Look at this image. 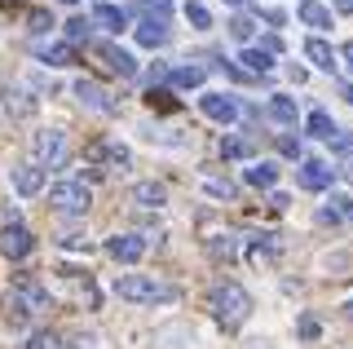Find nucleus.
Masks as SVG:
<instances>
[{
	"mask_svg": "<svg viewBox=\"0 0 353 349\" xmlns=\"http://www.w3.org/2000/svg\"><path fill=\"white\" fill-rule=\"evenodd\" d=\"M208 305H212L216 323L225 327V332H239V327L248 323V314H252V297H248V288H239L234 279H221L216 288L208 292Z\"/></svg>",
	"mask_w": 353,
	"mask_h": 349,
	"instance_id": "nucleus-1",
	"label": "nucleus"
},
{
	"mask_svg": "<svg viewBox=\"0 0 353 349\" xmlns=\"http://www.w3.org/2000/svg\"><path fill=\"white\" fill-rule=\"evenodd\" d=\"M119 301H137V305H154V301H176V288L168 283H154V279H141V275H124L115 283Z\"/></svg>",
	"mask_w": 353,
	"mask_h": 349,
	"instance_id": "nucleus-2",
	"label": "nucleus"
},
{
	"mask_svg": "<svg viewBox=\"0 0 353 349\" xmlns=\"http://www.w3.org/2000/svg\"><path fill=\"white\" fill-rule=\"evenodd\" d=\"M88 181H80V177H66V181H53L49 186V208H58V212H66V217H80V212H88Z\"/></svg>",
	"mask_w": 353,
	"mask_h": 349,
	"instance_id": "nucleus-3",
	"label": "nucleus"
},
{
	"mask_svg": "<svg viewBox=\"0 0 353 349\" xmlns=\"http://www.w3.org/2000/svg\"><path fill=\"white\" fill-rule=\"evenodd\" d=\"M31 146H36V163H44V168H66L71 146H66V133H62V128H40Z\"/></svg>",
	"mask_w": 353,
	"mask_h": 349,
	"instance_id": "nucleus-4",
	"label": "nucleus"
},
{
	"mask_svg": "<svg viewBox=\"0 0 353 349\" xmlns=\"http://www.w3.org/2000/svg\"><path fill=\"white\" fill-rule=\"evenodd\" d=\"M88 159H93V163H102V168H110V172H115V168L124 172L128 163H132V150H128L119 137H97L93 146H88Z\"/></svg>",
	"mask_w": 353,
	"mask_h": 349,
	"instance_id": "nucleus-5",
	"label": "nucleus"
},
{
	"mask_svg": "<svg viewBox=\"0 0 353 349\" xmlns=\"http://www.w3.org/2000/svg\"><path fill=\"white\" fill-rule=\"evenodd\" d=\"M31 248H36V235H31L22 221H9V226H0V252H5L9 261H22V257H31Z\"/></svg>",
	"mask_w": 353,
	"mask_h": 349,
	"instance_id": "nucleus-6",
	"label": "nucleus"
},
{
	"mask_svg": "<svg viewBox=\"0 0 353 349\" xmlns=\"http://www.w3.org/2000/svg\"><path fill=\"white\" fill-rule=\"evenodd\" d=\"M9 181H14V190L22 195V199H31V195H40L44 190V163H14L9 168Z\"/></svg>",
	"mask_w": 353,
	"mask_h": 349,
	"instance_id": "nucleus-7",
	"label": "nucleus"
},
{
	"mask_svg": "<svg viewBox=\"0 0 353 349\" xmlns=\"http://www.w3.org/2000/svg\"><path fill=\"white\" fill-rule=\"evenodd\" d=\"M71 93L80 97V106H88V111H106V115H110V111H119V102H115V97H110L97 80H84V75H80Z\"/></svg>",
	"mask_w": 353,
	"mask_h": 349,
	"instance_id": "nucleus-8",
	"label": "nucleus"
},
{
	"mask_svg": "<svg viewBox=\"0 0 353 349\" xmlns=\"http://www.w3.org/2000/svg\"><path fill=\"white\" fill-rule=\"evenodd\" d=\"M106 252L119 261V266H137L141 257H146V235H115L106 243Z\"/></svg>",
	"mask_w": 353,
	"mask_h": 349,
	"instance_id": "nucleus-9",
	"label": "nucleus"
},
{
	"mask_svg": "<svg viewBox=\"0 0 353 349\" xmlns=\"http://www.w3.org/2000/svg\"><path fill=\"white\" fill-rule=\"evenodd\" d=\"M199 106H203V115L216 119V124H234V119H239V102L230 93H203Z\"/></svg>",
	"mask_w": 353,
	"mask_h": 349,
	"instance_id": "nucleus-10",
	"label": "nucleus"
},
{
	"mask_svg": "<svg viewBox=\"0 0 353 349\" xmlns=\"http://www.w3.org/2000/svg\"><path fill=\"white\" fill-rule=\"evenodd\" d=\"M97 53L106 58V67L119 75V80H132L137 75V58H132L128 49H119V45H110V40H97Z\"/></svg>",
	"mask_w": 353,
	"mask_h": 349,
	"instance_id": "nucleus-11",
	"label": "nucleus"
},
{
	"mask_svg": "<svg viewBox=\"0 0 353 349\" xmlns=\"http://www.w3.org/2000/svg\"><path fill=\"white\" fill-rule=\"evenodd\" d=\"M331 177H336V168L327 159H301V186L305 190H327Z\"/></svg>",
	"mask_w": 353,
	"mask_h": 349,
	"instance_id": "nucleus-12",
	"label": "nucleus"
},
{
	"mask_svg": "<svg viewBox=\"0 0 353 349\" xmlns=\"http://www.w3.org/2000/svg\"><path fill=\"white\" fill-rule=\"evenodd\" d=\"M128 14H146V23H168L172 18V0H132Z\"/></svg>",
	"mask_w": 353,
	"mask_h": 349,
	"instance_id": "nucleus-13",
	"label": "nucleus"
},
{
	"mask_svg": "<svg viewBox=\"0 0 353 349\" xmlns=\"http://www.w3.org/2000/svg\"><path fill=\"white\" fill-rule=\"evenodd\" d=\"M305 58L314 62L318 71H336V53H331V45H327V40H318V36L305 40Z\"/></svg>",
	"mask_w": 353,
	"mask_h": 349,
	"instance_id": "nucleus-14",
	"label": "nucleus"
},
{
	"mask_svg": "<svg viewBox=\"0 0 353 349\" xmlns=\"http://www.w3.org/2000/svg\"><path fill=\"white\" fill-rule=\"evenodd\" d=\"M93 23H102L106 31H124L128 27V9H119V5H93Z\"/></svg>",
	"mask_w": 353,
	"mask_h": 349,
	"instance_id": "nucleus-15",
	"label": "nucleus"
},
{
	"mask_svg": "<svg viewBox=\"0 0 353 349\" xmlns=\"http://www.w3.org/2000/svg\"><path fill=\"white\" fill-rule=\"evenodd\" d=\"M132 199H137L141 208H163V203H168V190H163L159 181H137V186H132Z\"/></svg>",
	"mask_w": 353,
	"mask_h": 349,
	"instance_id": "nucleus-16",
	"label": "nucleus"
},
{
	"mask_svg": "<svg viewBox=\"0 0 353 349\" xmlns=\"http://www.w3.org/2000/svg\"><path fill=\"white\" fill-rule=\"evenodd\" d=\"M301 23L314 27V31H327L331 27V9L318 5V0H305V5H301Z\"/></svg>",
	"mask_w": 353,
	"mask_h": 349,
	"instance_id": "nucleus-17",
	"label": "nucleus"
},
{
	"mask_svg": "<svg viewBox=\"0 0 353 349\" xmlns=\"http://www.w3.org/2000/svg\"><path fill=\"white\" fill-rule=\"evenodd\" d=\"M243 177H248V186L270 190L274 181H279V168H274V163H248V172H243Z\"/></svg>",
	"mask_w": 353,
	"mask_h": 349,
	"instance_id": "nucleus-18",
	"label": "nucleus"
},
{
	"mask_svg": "<svg viewBox=\"0 0 353 349\" xmlns=\"http://www.w3.org/2000/svg\"><path fill=\"white\" fill-rule=\"evenodd\" d=\"M265 111H270V119H279V124H296V102L287 93H274Z\"/></svg>",
	"mask_w": 353,
	"mask_h": 349,
	"instance_id": "nucleus-19",
	"label": "nucleus"
},
{
	"mask_svg": "<svg viewBox=\"0 0 353 349\" xmlns=\"http://www.w3.org/2000/svg\"><path fill=\"white\" fill-rule=\"evenodd\" d=\"M168 40V23H141L137 27V45L141 49H159Z\"/></svg>",
	"mask_w": 353,
	"mask_h": 349,
	"instance_id": "nucleus-20",
	"label": "nucleus"
},
{
	"mask_svg": "<svg viewBox=\"0 0 353 349\" xmlns=\"http://www.w3.org/2000/svg\"><path fill=\"white\" fill-rule=\"evenodd\" d=\"M203 67H176L168 80H172V89H203Z\"/></svg>",
	"mask_w": 353,
	"mask_h": 349,
	"instance_id": "nucleus-21",
	"label": "nucleus"
},
{
	"mask_svg": "<svg viewBox=\"0 0 353 349\" xmlns=\"http://www.w3.org/2000/svg\"><path fill=\"white\" fill-rule=\"evenodd\" d=\"M239 58H243V67H248L252 75H265V71L274 67V58H270V53H265V49H243Z\"/></svg>",
	"mask_w": 353,
	"mask_h": 349,
	"instance_id": "nucleus-22",
	"label": "nucleus"
},
{
	"mask_svg": "<svg viewBox=\"0 0 353 349\" xmlns=\"http://www.w3.org/2000/svg\"><path fill=\"white\" fill-rule=\"evenodd\" d=\"M0 102H5V111H14V115H31V111H36V102H31L27 93H18V89H5Z\"/></svg>",
	"mask_w": 353,
	"mask_h": 349,
	"instance_id": "nucleus-23",
	"label": "nucleus"
},
{
	"mask_svg": "<svg viewBox=\"0 0 353 349\" xmlns=\"http://www.w3.org/2000/svg\"><path fill=\"white\" fill-rule=\"evenodd\" d=\"M36 58L44 67H66L71 62V45H44V49H36Z\"/></svg>",
	"mask_w": 353,
	"mask_h": 349,
	"instance_id": "nucleus-24",
	"label": "nucleus"
},
{
	"mask_svg": "<svg viewBox=\"0 0 353 349\" xmlns=\"http://www.w3.org/2000/svg\"><path fill=\"white\" fill-rule=\"evenodd\" d=\"M305 124H309V133H314V137H336V119H331L327 111H309Z\"/></svg>",
	"mask_w": 353,
	"mask_h": 349,
	"instance_id": "nucleus-25",
	"label": "nucleus"
},
{
	"mask_svg": "<svg viewBox=\"0 0 353 349\" xmlns=\"http://www.w3.org/2000/svg\"><path fill=\"white\" fill-rule=\"evenodd\" d=\"M208 252H212L216 261H221V257L230 261V257L239 252V239H234V235H225V239H221V235H212V239H208Z\"/></svg>",
	"mask_w": 353,
	"mask_h": 349,
	"instance_id": "nucleus-26",
	"label": "nucleus"
},
{
	"mask_svg": "<svg viewBox=\"0 0 353 349\" xmlns=\"http://www.w3.org/2000/svg\"><path fill=\"white\" fill-rule=\"evenodd\" d=\"M185 18H190V27H194V31H208V27H212V14H208L199 0H190V5H185Z\"/></svg>",
	"mask_w": 353,
	"mask_h": 349,
	"instance_id": "nucleus-27",
	"label": "nucleus"
},
{
	"mask_svg": "<svg viewBox=\"0 0 353 349\" xmlns=\"http://www.w3.org/2000/svg\"><path fill=\"white\" fill-rule=\"evenodd\" d=\"M221 155H225V159H248L252 146H248L243 137H225V141H221Z\"/></svg>",
	"mask_w": 353,
	"mask_h": 349,
	"instance_id": "nucleus-28",
	"label": "nucleus"
},
{
	"mask_svg": "<svg viewBox=\"0 0 353 349\" xmlns=\"http://www.w3.org/2000/svg\"><path fill=\"white\" fill-rule=\"evenodd\" d=\"M230 36H234V40H252V36H256V23H252L248 14L230 18Z\"/></svg>",
	"mask_w": 353,
	"mask_h": 349,
	"instance_id": "nucleus-29",
	"label": "nucleus"
},
{
	"mask_svg": "<svg viewBox=\"0 0 353 349\" xmlns=\"http://www.w3.org/2000/svg\"><path fill=\"white\" fill-rule=\"evenodd\" d=\"M27 349H62V345H58V336H53V332H31Z\"/></svg>",
	"mask_w": 353,
	"mask_h": 349,
	"instance_id": "nucleus-30",
	"label": "nucleus"
},
{
	"mask_svg": "<svg viewBox=\"0 0 353 349\" xmlns=\"http://www.w3.org/2000/svg\"><path fill=\"white\" fill-rule=\"evenodd\" d=\"M66 40H71V45H75V40H88V23H84V18H71V23H66Z\"/></svg>",
	"mask_w": 353,
	"mask_h": 349,
	"instance_id": "nucleus-31",
	"label": "nucleus"
},
{
	"mask_svg": "<svg viewBox=\"0 0 353 349\" xmlns=\"http://www.w3.org/2000/svg\"><path fill=\"white\" fill-rule=\"evenodd\" d=\"M279 150L287 159H301V141H296V137H279Z\"/></svg>",
	"mask_w": 353,
	"mask_h": 349,
	"instance_id": "nucleus-32",
	"label": "nucleus"
},
{
	"mask_svg": "<svg viewBox=\"0 0 353 349\" xmlns=\"http://www.w3.org/2000/svg\"><path fill=\"white\" fill-rule=\"evenodd\" d=\"M146 102L154 106V111H172V106H176V102H172V97H163V93H154V89L146 93Z\"/></svg>",
	"mask_w": 353,
	"mask_h": 349,
	"instance_id": "nucleus-33",
	"label": "nucleus"
},
{
	"mask_svg": "<svg viewBox=\"0 0 353 349\" xmlns=\"http://www.w3.org/2000/svg\"><path fill=\"white\" fill-rule=\"evenodd\" d=\"M212 67H216V71H225V75H230V80H248V75H252V71H239V67H230V62H225V58H216V62H212Z\"/></svg>",
	"mask_w": 353,
	"mask_h": 349,
	"instance_id": "nucleus-34",
	"label": "nucleus"
},
{
	"mask_svg": "<svg viewBox=\"0 0 353 349\" xmlns=\"http://www.w3.org/2000/svg\"><path fill=\"white\" fill-rule=\"evenodd\" d=\"M27 27H31V31H49V27H53V18L44 14V9H36V14H31V23H27Z\"/></svg>",
	"mask_w": 353,
	"mask_h": 349,
	"instance_id": "nucleus-35",
	"label": "nucleus"
},
{
	"mask_svg": "<svg viewBox=\"0 0 353 349\" xmlns=\"http://www.w3.org/2000/svg\"><path fill=\"white\" fill-rule=\"evenodd\" d=\"M168 75H172V71H168V67H163V62H154V67L146 71V80H150V89H154V84H159V80H168Z\"/></svg>",
	"mask_w": 353,
	"mask_h": 349,
	"instance_id": "nucleus-36",
	"label": "nucleus"
},
{
	"mask_svg": "<svg viewBox=\"0 0 353 349\" xmlns=\"http://www.w3.org/2000/svg\"><path fill=\"white\" fill-rule=\"evenodd\" d=\"M301 336H305V341H314V336H318V319H309V314H305V319H301Z\"/></svg>",
	"mask_w": 353,
	"mask_h": 349,
	"instance_id": "nucleus-37",
	"label": "nucleus"
},
{
	"mask_svg": "<svg viewBox=\"0 0 353 349\" xmlns=\"http://www.w3.org/2000/svg\"><path fill=\"white\" fill-rule=\"evenodd\" d=\"M331 146H336V150H349L353 146V133H336V137H331Z\"/></svg>",
	"mask_w": 353,
	"mask_h": 349,
	"instance_id": "nucleus-38",
	"label": "nucleus"
},
{
	"mask_svg": "<svg viewBox=\"0 0 353 349\" xmlns=\"http://www.w3.org/2000/svg\"><path fill=\"white\" fill-rule=\"evenodd\" d=\"M261 49H265V53H279V49H283V40H279V36H265V40H261Z\"/></svg>",
	"mask_w": 353,
	"mask_h": 349,
	"instance_id": "nucleus-39",
	"label": "nucleus"
},
{
	"mask_svg": "<svg viewBox=\"0 0 353 349\" xmlns=\"http://www.w3.org/2000/svg\"><path fill=\"white\" fill-rule=\"evenodd\" d=\"M340 58H345V62H349V71H353V40H349L345 49H340Z\"/></svg>",
	"mask_w": 353,
	"mask_h": 349,
	"instance_id": "nucleus-40",
	"label": "nucleus"
},
{
	"mask_svg": "<svg viewBox=\"0 0 353 349\" xmlns=\"http://www.w3.org/2000/svg\"><path fill=\"white\" fill-rule=\"evenodd\" d=\"M336 9L340 14H353V0H336Z\"/></svg>",
	"mask_w": 353,
	"mask_h": 349,
	"instance_id": "nucleus-41",
	"label": "nucleus"
},
{
	"mask_svg": "<svg viewBox=\"0 0 353 349\" xmlns=\"http://www.w3.org/2000/svg\"><path fill=\"white\" fill-rule=\"evenodd\" d=\"M345 102H349V106H353V84H349V89H345Z\"/></svg>",
	"mask_w": 353,
	"mask_h": 349,
	"instance_id": "nucleus-42",
	"label": "nucleus"
},
{
	"mask_svg": "<svg viewBox=\"0 0 353 349\" xmlns=\"http://www.w3.org/2000/svg\"><path fill=\"white\" fill-rule=\"evenodd\" d=\"M225 5H234V9H243V5H248V0H225Z\"/></svg>",
	"mask_w": 353,
	"mask_h": 349,
	"instance_id": "nucleus-43",
	"label": "nucleus"
},
{
	"mask_svg": "<svg viewBox=\"0 0 353 349\" xmlns=\"http://www.w3.org/2000/svg\"><path fill=\"white\" fill-rule=\"evenodd\" d=\"M345 319H353V301H349V305H345Z\"/></svg>",
	"mask_w": 353,
	"mask_h": 349,
	"instance_id": "nucleus-44",
	"label": "nucleus"
},
{
	"mask_svg": "<svg viewBox=\"0 0 353 349\" xmlns=\"http://www.w3.org/2000/svg\"><path fill=\"white\" fill-rule=\"evenodd\" d=\"M62 5H75V0H62Z\"/></svg>",
	"mask_w": 353,
	"mask_h": 349,
	"instance_id": "nucleus-45",
	"label": "nucleus"
}]
</instances>
